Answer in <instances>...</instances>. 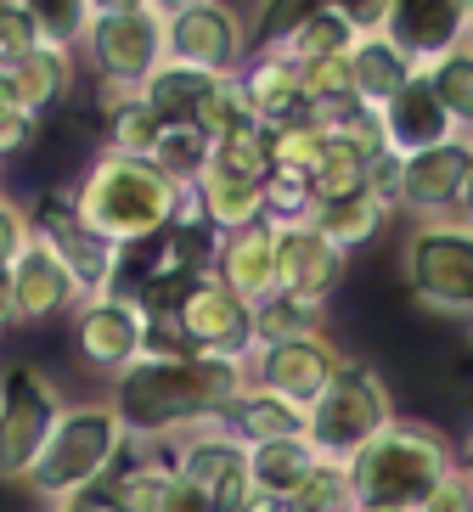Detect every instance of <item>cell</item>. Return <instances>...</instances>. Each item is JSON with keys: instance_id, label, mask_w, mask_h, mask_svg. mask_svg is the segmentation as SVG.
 I'll list each match as a JSON object with an SVG mask.
<instances>
[{"instance_id": "6da1fadb", "label": "cell", "mask_w": 473, "mask_h": 512, "mask_svg": "<svg viewBox=\"0 0 473 512\" xmlns=\"http://www.w3.org/2000/svg\"><path fill=\"white\" fill-rule=\"evenodd\" d=\"M248 389L243 361H209V355H141L130 372L113 377L107 406L119 411L130 445H164V439L220 422Z\"/></svg>"}, {"instance_id": "7a4b0ae2", "label": "cell", "mask_w": 473, "mask_h": 512, "mask_svg": "<svg viewBox=\"0 0 473 512\" xmlns=\"http://www.w3.org/2000/svg\"><path fill=\"white\" fill-rule=\"evenodd\" d=\"M74 214L85 220L91 237H102L107 248H136V242H153L175 226H203L192 192H181L175 181H164L147 158H113L102 152L85 181H79Z\"/></svg>"}, {"instance_id": "3957f363", "label": "cell", "mask_w": 473, "mask_h": 512, "mask_svg": "<svg viewBox=\"0 0 473 512\" xmlns=\"http://www.w3.org/2000/svg\"><path fill=\"white\" fill-rule=\"evenodd\" d=\"M124 445H130V434H124L119 411L107 406V400H68V411L57 417V428H51L46 451H40V462H34L23 490H34L40 507L85 501L119 467Z\"/></svg>"}, {"instance_id": "277c9868", "label": "cell", "mask_w": 473, "mask_h": 512, "mask_svg": "<svg viewBox=\"0 0 473 512\" xmlns=\"http://www.w3.org/2000/svg\"><path fill=\"white\" fill-rule=\"evenodd\" d=\"M457 467V451L423 422H389L367 451L350 462V512L355 507H400L417 512L428 490Z\"/></svg>"}, {"instance_id": "5b68a950", "label": "cell", "mask_w": 473, "mask_h": 512, "mask_svg": "<svg viewBox=\"0 0 473 512\" xmlns=\"http://www.w3.org/2000/svg\"><path fill=\"white\" fill-rule=\"evenodd\" d=\"M169 6L153 0H113L91 6V29H85V57H91L102 91H141L153 68L169 57Z\"/></svg>"}, {"instance_id": "8992f818", "label": "cell", "mask_w": 473, "mask_h": 512, "mask_svg": "<svg viewBox=\"0 0 473 512\" xmlns=\"http://www.w3.org/2000/svg\"><path fill=\"white\" fill-rule=\"evenodd\" d=\"M389 422H395V400H389V389H383V377L372 372L367 361H344L338 377H333V389L310 406L305 439H310V451H316L321 462L350 467Z\"/></svg>"}, {"instance_id": "52a82bcc", "label": "cell", "mask_w": 473, "mask_h": 512, "mask_svg": "<svg viewBox=\"0 0 473 512\" xmlns=\"http://www.w3.org/2000/svg\"><path fill=\"white\" fill-rule=\"evenodd\" d=\"M406 293L440 316H473V220H417L400 248Z\"/></svg>"}, {"instance_id": "ba28073f", "label": "cell", "mask_w": 473, "mask_h": 512, "mask_svg": "<svg viewBox=\"0 0 473 512\" xmlns=\"http://www.w3.org/2000/svg\"><path fill=\"white\" fill-rule=\"evenodd\" d=\"M62 411L68 400L40 366L17 361L0 372V484H29Z\"/></svg>"}, {"instance_id": "9c48e42d", "label": "cell", "mask_w": 473, "mask_h": 512, "mask_svg": "<svg viewBox=\"0 0 473 512\" xmlns=\"http://www.w3.org/2000/svg\"><path fill=\"white\" fill-rule=\"evenodd\" d=\"M169 62L198 68L209 79H237L248 62V23L226 0H186L169 6Z\"/></svg>"}, {"instance_id": "30bf717a", "label": "cell", "mask_w": 473, "mask_h": 512, "mask_svg": "<svg viewBox=\"0 0 473 512\" xmlns=\"http://www.w3.org/2000/svg\"><path fill=\"white\" fill-rule=\"evenodd\" d=\"M175 332L192 355H209V361H248L260 338H254V304L237 299L226 282L198 276L192 293L175 310Z\"/></svg>"}, {"instance_id": "8fae6325", "label": "cell", "mask_w": 473, "mask_h": 512, "mask_svg": "<svg viewBox=\"0 0 473 512\" xmlns=\"http://www.w3.org/2000/svg\"><path fill=\"white\" fill-rule=\"evenodd\" d=\"M243 366H248V389H265L276 400H288V406L310 411L321 394L333 389L344 355L321 332V338H299V344H260Z\"/></svg>"}, {"instance_id": "7c38bea8", "label": "cell", "mask_w": 473, "mask_h": 512, "mask_svg": "<svg viewBox=\"0 0 473 512\" xmlns=\"http://www.w3.org/2000/svg\"><path fill=\"white\" fill-rule=\"evenodd\" d=\"M74 344L96 372L119 377L147 355V316H141L130 299L91 293V299H79V310H74Z\"/></svg>"}, {"instance_id": "4fadbf2b", "label": "cell", "mask_w": 473, "mask_h": 512, "mask_svg": "<svg viewBox=\"0 0 473 512\" xmlns=\"http://www.w3.org/2000/svg\"><path fill=\"white\" fill-rule=\"evenodd\" d=\"M473 29V0H389V40L412 68L440 62L445 51L468 46Z\"/></svg>"}, {"instance_id": "5bb4252c", "label": "cell", "mask_w": 473, "mask_h": 512, "mask_svg": "<svg viewBox=\"0 0 473 512\" xmlns=\"http://www.w3.org/2000/svg\"><path fill=\"white\" fill-rule=\"evenodd\" d=\"M29 226H34V242H46L51 254L62 259V271L79 282V293H85V299H91V293H102L107 271H113V248H107L102 237H91V231H85V220L74 214V197H46V203L29 214Z\"/></svg>"}, {"instance_id": "9a60e30c", "label": "cell", "mask_w": 473, "mask_h": 512, "mask_svg": "<svg viewBox=\"0 0 473 512\" xmlns=\"http://www.w3.org/2000/svg\"><path fill=\"white\" fill-rule=\"evenodd\" d=\"M462 197H468V136L406 158L400 209L412 220H451V214H462Z\"/></svg>"}, {"instance_id": "2e32d148", "label": "cell", "mask_w": 473, "mask_h": 512, "mask_svg": "<svg viewBox=\"0 0 473 512\" xmlns=\"http://www.w3.org/2000/svg\"><path fill=\"white\" fill-rule=\"evenodd\" d=\"M276 231V293L327 304L344 282V254L310 226H271Z\"/></svg>"}, {"instance_id": "e0dca14e", "label": "cell", "mask_w": 473, "mask_h": 512, "mask_svg": "<svg viewBox=\"0 0 473 512\" xmlns=\"http://www.w3.org/2000/svg\"><path fill=\"white\" fill-rule=\"evenodd\" d=\"M378 130H383V147L400 152V158H417V152H428V147L457 141V124L445 119V107H440V96H434L423 68L406 79V91H400L395 102L378 107Z\"/></svg>"}, {"instance_id": "ac0fdd59", "label": "cell", "mask_w": 473, "mask_h": 512, "mask_svg": "<svg viewBox=\"0 0 473 512\" xmlns=\"http://www.w3.org/2000/svg\"><path fill=\"white\" fill-rule=\"evenodd\" d=\"M12 299H17V321H29V327H40V321L51 316H68V310H79V282L68 271H62V259L51 254L46 242H29L23 254H17L12 265Z\"/></svg>"}, {"instance_id": "d6986e66", "label": "cell", "mask_w": 473, "mask_h": 512, "mask_svg": "<svg viewBox=\"0 0 473 512\" xmlns=\"http://www.w3.org/2000/svg\"><path fill=\"white\" fill-rule=\"evenodd\" d=\"M209 276L226 282L237 299L260 304L276 293V231L271 226H248V231H231V237H214V259H209Z\"/></svg>"}, {"instance_id": "ffe728a7", "label": "cell", "mask_w": 473, "mask_h": 512, "mask_svg": "<svg viewBox=\"0 0 473 512\" xmlns=\"http://www.w3.org/2000/svg\"><path fill=\"white\" fill-rule=\"evenodd\" d=\"M237 91H243L248 113L265 124V130H276V124H293L305 119V85H299V62H288L276 46H265L260 57L243 62V74H237Z\"/></svg>"}, {"instance_id": "44dd1931", "label": "cell", "mask_w": 473, "mask_h": 512, "mask_svg": "<svg viewBox=\"0 0 473 512\" xmlns=\"http://www.w3.org/2000/svg\"><path fill=\"white\" fill-rule=\"evenodd\" d=\"M158 451L169 456V473L186 484H198V490H214V484L226 479V473H237L243 467V445H237V434L226 428V417L220 422H198V428H186V434L164 439Z\"/></svg>"}, {"instance_id": "7402d4cb", "label": "cell", "mask_w": 473, "mask_h": 512, "mask_svg": "<svg viewBox=\"0 0 473 512\" xmlns=\"http://www.w3.org/2000/svg\"><path fill=\"white\" fill-rule=\"evenodd\" d=\"M192 203H198V220L214 237L265 226V181H237V175L203 169V181L192 186Z\"/></svg>"}, {"instance_id": "603a6c76", "label": "cell", "mask_w": 473, "mask_h": 512, "mask_svg": "<svg viewBox=\"0 0 473 512\" xmlns=\"http://www.w3.org/2000/svg\"><path fill=\"white\" fill-rule=\"evenodd\" d=\"M321 456L310 451V439H271V445H248L243 467H248V484L254 496H265L271 507H288L299 496V484L316 473Z\"/></svg>"}, {"instance_id": "cb8c5ba5", "label": "cell", "mask_w": 473, "mask_h": 512, "mask_svg": "<svg viewBox=\"0 0 473 512\" xmlns=\"http://www.w3.org/2000/svg\"><path fill=\"white\" fill-rule=\"evenodd\" d=\"M350 46H355V29H350V17H344V6H310V12H299L288 29L276 34V51L288 62H299V68L350 57Z\"/></svg>"}, {"instance_id": "d4e9b609", "label": "cell", "mask_w": 473, "mask_h": 512, "mask_svg": "<svg viewBox=\"0 0 473 512\" xmlns=\"http://www.w3.org/2000/svg\"><path fill=\"white\" fill-rule=\"evenodd\" d=\"M350 74H355V102L378 113V107H389L406 91V79H412L417 68L400 57V46L389 34H372V40H355L350 46Z\"/></svg>"}, {"instance_id": "484cf974", "label": "cell", "mask_w": 473, "mask_h": 512, "mask_svg": "<svg viewBox=\"0 0 473 512\" xmlns=\"http://www.w3.org/2000/svg\"><path fill=\"white\" fill-rule=\"evenodd\" d=\"M102 96H107V107H102L107 152H113V158H147V164H153V152H158L169 124L158 119L136 91H102Z\"/></svg>"}, {"instance_id": "4316f807", "label": "cell", "mask_w": 473, "mask_h": 512, "mask_svg": "<svg viewBox=\"0 0 473 512\" xmlns=\"http://www.w3.org/2000/svg\"><path fill=\"white\" fill-rule=\"evenodd\" d=\"M226 428L248 451V445H271V439H305L310 411L288 406V400H276V394H265V389H243V400L226 411Z\"/></svg>"}, {"instance_id": "83f0119b", "label": "cell", "mask_w": 473, "mask_h": 512, "mask_svg": "<svg viewBox=\"0 0 473 512\" xmlns=\"http://www.w3.org/2000/svg\"><path fill=\"white\" fill-rule=\"evenodd\" d=\"M383 226H389V209L372 192H355V197H338V203H316L310 209V231H321L344 259L355 248H367L372 237H383Z\"/></svg>"}, {"instance_id": "f1b7e54d", "label": "cell", "mask_w": 473, "mask_h": 512, "mask_svg": "<svg viewBox=\"0 0 473 512\" xmlns=\"http://www.w3.org/2000/svg\"><path fill=\"white\" fill-rule=\"evenodd\" d=\"M74 74H79V68H74V57H68V51H46V46H40L29 62H23V68H17V74H6V79H12L17 107L40 124L51 107L62 102V96L74 91Z\"/></svg>"}, {"instance_id": "f546056e", "label": "cell", "mask_w": 473, "mask_h": 512, "mask_svg": "<svg viewBox=\"0 0 473 512\" xmlns=\"http://www.w3.org/2000/svg\"><path fill=\"white\" fill-rule=\"evenodd\" d=\"M214 85H220V79H209V74H198V68H181V62L164 57L153 68V79H147L136 96L153 107L164 124H192L198 119V107H203V96H209Z\"/></svg>"}, {"instance_id": "4dcf8cb0", "label": "cell", "mask_w": 473, "mask_h": 512, "mask_svg": "<svg viewBox=\"0 0 473 512\" xmlns=\"http://www.w3.org/2000/svg\"><path fill=\"white\" fill-rule=\"evenodd\" d=\"M169 484H175V473H169L164 462H124V467L107 473L96 501H102L107 512H164Z\"/></svg>"}, {"instance_id": "1f68e13d", "label": "cell", "mask_w": 473, "mask_h": 512, "mask_svg": "<svg viewBox=\"0 0 473 512\" xmlns=\"http://www.w3.org/2000/svg\"><path fill=\"white\" fill-rule=\"evenodd\" d=\"M209 169L220 175H237V181H265L271 175V130L260 119L237 124L226 136L209 141Z\"/></svg>"}, {"instance_id": "d6a6232c", "label": "cell", "mask_w": 473, "mask_h": 512, "mask_svg": "<svg viewBox=\"0 0 473 512\" xmlns=\"http://www.w3.org/2000/svg\"><path fill=\"white\" fill-rule=\"evenodd\" d=\"M423 74L434 85V96H440L445 119L457 124V136H473V46L445 51L440 62H428Z\"/></svg>"}, {"instance_id": "836d02e7", "label": "cell", "mask_w": 473, "mask_h": 512, "mask_svg": "<svg viewBox=\"0 0 473 512\" xmlns=\"http://www.w3.org/2000/svg\"><path fill=\"white\" fill-rule=\"evenodd\" d=\"M254 338L260 344H299V338H321V304L293 299V293H271L254 304Z\"/></svg>"}, {"instance_id": "e575fe53", "label": "cell", "mask_w": 473, "mask_h": 512, "mask_svg": "<svg viewBox=\"0 0 473 512\" xmlns=\"http://www.w3.org/2000/svg\"><path fill=\"white\" fill-rule=\"evenodd\" d=\"M153 169L164 181H175L181 192H192L203 181V169H209V136H203L198 124H169L153 152Z\"/></svg>"}, {"instance_id": "d590c367", "label": "cell", "mask_w": 473, "mask_h": 512, "mask_svg": "<svg viewBox=\"0 0 473 512\" xmlns=\"http://www.w3.org/2000/svg\"><path fill=\"white\" fill-rule=\"evenodd\" d=\"M299 85H305V107L316 113L321 124L338 119V113H350L355 102V74H350V57H333V62H310L299 68Z\"/></svg>"}, {"instance_id": "8d00e7d4", "label": "cell", "mask_w": 473, "mask_h": 512, "mask_svg": "<svg viewBox=\"0 0 473 512\" xmlns=\"http://www.w3.org/2000/svg\"><path fill=\"white\" fill-rule=\"evenodd\" d=\"M34 40L46 51H68L74 57L85 46V29H91V0H34Z\"/></svg>"}, {"instance_id": "74e56055", "label": "cell", "mask_w": 473, "mask_h": 512, "mask_svg": "<svg viewBox=\"0 0 473 512\" xmlns=\"http://www.w3.org/2000/svg\"><path fill=\"white\" fill-rule=\"evenodd\" d=\"M321 147H327V124L316 113H305V119H293V124H276L271 130V169H293V175L310 181L321 164Z\"/></svg>"}, {"instance_id": "f35d334b", "label": "cell", "mask_w": 473, "mask_h": 512, "mask_svg": "<svg viewBox=\"0 0 473 512\" xmlns=\"http://www.w3.org/2000/svg\"><path fill=\"white\" fill-rule=\"evenodd\" d=\"M310 181L293 175V169H271L265 175V226H310Z\"/></svg>"}, {"instance_id": "ab89813d", "label": "cell", "mask_w": 473, "mask_h": 512, "mask_svg": "<svg viewBox=\"0 0 473 512\" xmlns=\"http://www.w3.org/2000/svg\"><path fill=\"white\" fill-rule=\"evenodd\" d=\"M282 512H350V467L344 462H316L299 496L288 501Z\"/></svg>"}, {"instance_id": "60d3db41", "label": "cell", "mask_w": 473, "mask_h": 512, "mask_svg": "<svg viewBox=\"0 0 473 512\" xmlns=\"http://www.w3.org/2000/svg\"><path fill=\"white\" fill-rule=\"evenodd\" d=\"M34 51H40V40H34L29 6L23 0H0V74H17Z\"/></svg>"}, {"instance_id": "b9f144b4", "label": "cell", "mask_w": 473, "mask_h": 512, "mask_svg": "<svg viewBox=\"0 0 473 512\" xmlns=\"http://www.w3.org/2000/svg\"><path fill=\"white\" fill-rule=\"evenodd\" d=\"M254 113H248V102H243V91H237V79H220L209 96H203V107H198V130L203 136H226V130H237V124H248Z\"/></svg>"}, {"instance_id": "7bdbcfd3", "label": "cell", "mask_w": 473, "mask_h": 512, "mask_svg": "<svg viewBox=\"0 0 473 512\" xmlns=\"http://www.w3.org/2000/svg\"><path fill=\"white\" fill-rule=\"evenodd\" d=\"M34 130L40 124L17 107V96H12V79L0 74V164L6 158H17V152H29V141H34Z\"/></svg>"}, {"instance_id": "ee69618b", "label": "cell", "mask_w": 473, "mask_h": 512, "mask_svg": "<svg viewBox=\"0 0 473 512\" xmlns=\"http://www.w3.org/2000/svg\"><path fill=\"white\" fill-rule=\"evenodd\" d=\"M400 186H406V158L383 147L378 158L367 164V192L378 197V203H383L389 214H400Z\"/></svg>"}, {"instance_id": "f6af8a7d", "label": "cell", "mask_w": 473, "mask_h": 512, "mask_svg": "<svg viewBox=\"0 0 473 512\" xmlns=\"http://www.w3.org/2000/svg\"><path fill=\"white\" fill-rule=\"evenodd\" d=\"M417 512H473V479L462 473V467H451V473L428 490V501Z\"/></svg>"}, {"instance_id": "bcb514c9", "label": "cell", "mask_w": 473, "mask_h": 512, "mask_svg": "<svg viewBox=\"0 0 473 512\" xmlns=\"http://www.w3.org/2000/svg\"><path fill=\"white\" fill-rule=\"evenodd\" d=\"M164 512H214V501H209V490H198V484L175 479V484H169V501H164Z\"/></svg>"}, {"instance_id": "7dc6e473", "label": "cell", "mask_w": 473, "mask_h": 512, "mask_svg": "<svg viewBox=\"0 0 473 512\" xmlns=\"http://www.w3.org/2000/svg\"><path fill=\"white\" fill-rule=\"evenodd\" d=\"M17 327V299H12V271H0V332Z\"/></svg>"}, {"instance_id": "c3c4849f", "label": "cell", "mask_w": 473, "mask_h": 512, "mask_svg": "<svg viewBox=\"0 0 473 512\" xmlns=\"http://www.w3.org/2000/svg\"><path fill=\"white\" fill-rule=\"evenodd\" d=\"M40 512H107L96 496H85V501H57V507H40Z\"/></svg>"}, {"instance_id": "681fc988", "label": "cell", "mask_w": 473, "mask_h": 512, "mask_svg": "<svg viewBox=\"0 0 473 512\" xmlns=\"http://www.w3.org/2000/svg\"><path fill=\"white\" fill-rule=\"evenodd\" d=\"M457 467H462V473H468V479H473V434H468V439H462V445H457Z\"/></svg>"}, {"instance_id": "f907efd6", "label": "cell", "mask_w": 473, "mask_h": 512, "mask_svg": "<svg viewBox=\"0 0 473 512\" xmlns=\"http://www.w3.org/2000/svg\"><path fill=\"white\" fill-rule=\"evenodd\" d=\"M462 372H468V377H473V344H468V355H462Z\"/></svg>"}, {"instance_id": "816d5d0a", "label": "cell", "mask_w": 473, "mask_h": 512, "mask_svg": "<svg viewBox=\"0 0 473 512\" xmlns=\"http://www.w3.org/2000/svg\"><path fill=\"white\" fill-rule=\"evenodd\" d=\"M355 512H400V507H355Z\"/></svg>"}, {"instance_id": "f5cc1de1", "label": "cell", "mask_w": 473, "mask_h": 512, "mask_svg": "<svg viewBox=\"0 0 473 512\" xmlns=\"http://www.w3.org/2000/svg\"><path fill=\"white\" fill-rule=\"evenodd\" d=\"M468 46H473V29H468Z\"/></svg>"}]
</instances>
